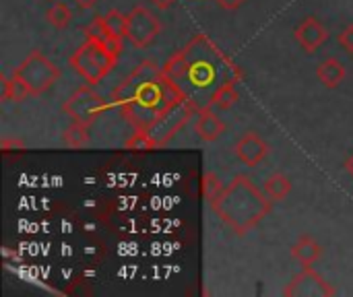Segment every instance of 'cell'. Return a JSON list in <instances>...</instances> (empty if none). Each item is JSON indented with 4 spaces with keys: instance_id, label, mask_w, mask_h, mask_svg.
I'll list each match as a JSON object with an SVG mask.
<instances>
[{
    "instance_id": "cell-1",
    "label": "cell",
    "mask_w": 353,
    "mask_h": 297,
    "mask_svg": "<svg viewBox=\"0 0 353 297\" xmlns=\"http://www.w3.org/2000/svg\"><path fill=\"white\" fill-rule=\"evenodd\" d=\"M188 95L178 81L163 72L153 60L141 62L112 91V101L134 130L149 132L170 112H174Z\"/></svg>"
},
{
    "instance_id": "cell-2",
    "label": "cell",
    "mask_w": 353,
    "mask_h": 297,
    "mask_svg": "<svg viewBox=\"0 0 353 297\" xmlns=\"http://www.w3.org/2000/svg\"><path fill=\"white\" fill-rule=\"evenodd\" d=\"M163 72L172 76L174 81H188L192 87L207 89L215 85V79L219 74L225 76V81L238 83L242 79V70L203 33L194 35L184 50L176 52L165 64Z\"/></svg>"
},
{
    "instance_id": "cell-3",
    "label": "cell",
    "mask_w": 353,
    "mask_h": 297,
    "mask_svg": "<svg viewBox=\"0 0 353 297\" xmlns=\"http://www.w3.org/2000/svg\"><path fill=\"white\" fill-rule=\"evenodd\" d=\"M213 213L236 234L246 236L273 211V201L248 178L236 176L217 198L211 201Z\"/></svg>"
},
{
    "instance_id": "cell-4",
    "label": "cell",
    "mask_w": 353,
    "mask_h": 297,
    "mask_svg": "<svg viewBox=\"0 0 353 297\" xmlns=\"http://www.w3.org/2000/svg\"><path fill=\"white\" fill-rule=\"evenodd\" d=\"M118 56L120 54H116L105 39L87 37L85 43L79 45L77 52L68 58V64L79 76H83L85 83L97 85L112 72L118 62Z\"/></svg>"
},
{
    "instance_id": "cell-5",
    "label": "cell",
    "mask_w": 353,
    "mask_h": 297,
    "mask_svg": "<svg viewBox=\"0 0 353 297\" xmlns=\"http://www.w3.org/2000/svg\"><path fill=\"white\" fill-rule=\"evenodd\" d=\"M12 74L29 87L31 95H41L58 81L60 68L39 50H33L23 58V62L12 70Z\"/></svg>"
},
{
    "instance_id": "cell-6",
    "label": "cell",
    "mask_w": 353,
    "mask_h": 297,
    "mask_svg": "<svg viewBox=\"0 0 353 297\" xmlns=\"http://www.w3.org/2000/svg\"><path fill=\"white\" fill-rule=\"evenodd\" d=\"M105 110H108V101L99 93H95L89 83L74 89L62 105V112L72 122H79L85 126H91Z\"/></svg>"
},
{
    "instance_id": "cell-7",
    "label": "cell",
    "mask_w": 353,
    "mask_h": 297,
    "mask_svg": "<svg viewBox=\"0 0 353 297\" xmlns=\"http://www.w3.org/2000/svg\"><path fill=\"white\" fill-rule=\"evenodd\" d=\"M159 33H161V23L149 8L134 6L130 12H126V39L132 48L145 50L153 45Z\"/></svg>"
},
{
    "instance_id": "cell-8",
    "label": "cell",
    "mask_w": 353,
    "mask_h": 297,
    "mask_svg": "<svg viewBox=\"0 0 353 297\" xmlns=\"http://www.w3.org/2000/svg\"><path fill=\"white\" fill-rule=\"evenodd\" d=\"M199 110H201V107L196 105V101H192V99L188 97V99L182 101L174 112H170L159 124H155V126L149 130V134H151L155 147H163L165 143H170V141L188 124V120H190L194 114H199Z\"/></svg>"
},
{
    "instance_id": "cell-9",
    "label": "cell",
    "mask_w": 353,
    "mask_h": 297,
    "mask_svg": "<svg viewBox=\"0 0 353 297\" xmlns=\"http://www.w3.org/2000/svg\"><path fill=\"white\" fill-rule=\"evenodd\" d=\"M335 294H337L335 287L331 283H327L316 271H312V267L304 269L283 289V296L288 297H331Z\"/></svg>"
},
{
    "instance_id": "cell-10",
    "label": "cell",
    "mask_w": 353,
    "mask_h": 297,
    "mask_svg": "<svg viewBox=\"0 0 353 297\" xmlns=\"http://www.w3.org/2000/svg\"><path fill=\"white\" fill-rule=\"evenodd\" d=\"M234 151L240 163H244L246 167H259L269 155V143L261 139L256 132H244L236 141Z\"/></svg>"
},
{
    "instance_id": "cell-11",
    "label": "cell",
    "mask_w": 353,
    "mask_h": 297,
    "mask_svg": "<svg viewBox=\"0 0 353 297\" xmlns=\"http://www.w3.org/2000/svg\"><path fill=\"white\" fill-rule=\"evenodd\" d=\"M294 37L298 41V45L308 52V54H314L329 37V31L327 27L321 23V19L316 17H306L296 29H294Z\"/></svg>"
},
{
    "instance_id": "cell-12",
    "label": "cell",
    "mask_w": 353,
    "mask_h": 297,
    "mask_svg": "<svg viewBox=\"0 0 353 297\" xmlns=\"http://www.w3.org/2000/svg\"><path fill=\"white\" fill-rule=\"evenodd\" d=\"M99 25H101V37L112 45L116 54H120L122 41L126 39V14L112 8L108 14L99 17Z\"/></svg>"
},
{
    "instance_id": "cell-13",
    "label": "cell",
    "mask_w": 353,
    "mask_h": 297,
    "mask_svg": "<svg viewBox=\"0 0 353 297\" xmlns=\"http://www.w3.org/2000/svg\"><path fill=\"white\" fill-rule=\"evenodd\" d=\"M196 116H199V118H196L194 130H196V134H199L201 141H205V143H215V141L225 132V124H223V120L213 112V107H201Z\"/></svg>"
},
{
    "instance_id": "cell-14",
    "label": "cell",
    "mask_w": 353,
    "mask_h": 297,
    "mask_svg": "<svg viewBox=\"0 0 353 297\" xmlns=\"http://www.w3.org/2000/svg\"><path fill=\"white\" fill-rule=\"evenodd\" d=\"M316 79H319L327 89H335V87H339V85L343 83V79H345V64H343L339 58L331 56V58L323 60V62L316 66Z\"/></svg>"
},
{
    "instance_id": "cell-15",
    "label": "cell",
    "mask_w": 353,
    "mask_h": 297,
    "mask_svg": "<svg viewBox=\"0 0 353 297\" xmlns=\"http://www.w3.org/2000/svg\"><path fill=\"white\" fill-rule=\"evenodd\" d=\"M292 256L304 267V269H310L321 256H323V246L314 240V238H310V236H302L296 244H294V248H292Z\"/></svg>"
},
{
    "instance_id": "cell-16",
    "label": "cell",
    "mask_w": 353,
    "mask_h": 297,
    "mask_svg": "<svg viewBox=\"0 0 353 297\" xmlns=\"http://www.w3.org/2000/svg\"><path fill=\"white\" fill-rule=\"evenodd\" d=\"M240 99L238 91H236V83L228 81V83H221L209 97L207 105L205 107H221V110H230L236 101Z\"/></svg>"
},
{
    "instance_id": "cell-17",
    "label": "cell",
    "mask_w": 353,
    "mask_h": 297,
    "mask_svg": "<svg viewBox=\"0 0 353 297\" xmlns=\"http://www.w3.org/2000/svg\"><path fill=\"white\" fill-rule=\"evenodd\" d=\"M290 192H292V180H290L285 174H281V172L273 174V176L265 182V194H267L273 203L285 201Z\"/></svg>"
},
{
    "instance_id": "cell-18",
    "label": "cell",
    "mask_w": 353,
    "mask_h": 297,
    "mask_svg": "<svg viewBox=\"0 0 353 297\" xmlns=\"http://www.w3.org/2000/svg\"><path fill=\"white\" fill-rule=\"evenodd\" d=\"M62 143L70 149H83L91 143L89 139V126L72 122L64 132H62Z\"/></svg>"
},
{
    "instance_id": "cell-19",
    "label": "cell",
    "mask_w": 353,
    "mask_h": 297,
    "mask_svg": "<svg viewBox=\"0 0 353 297\" xmlns=\"http://www.w3.org/2000/svg\"><path fill=\"white\" fill-rule=\"evenodd\" d=\"M2 101L10 99V101H23L27 97H31L29 87L19 79V76H10V79H2Z\"/></svg>"
},
{
    "instance_id": "cell-20",
    "label": "cell",
    "mask_w": 353,
    "mask_h": 297,
    "mask_svg": "<svg viewBox=\"0 0 353 297\" xmlns=\"http://www.w3.org/2000/svg\"><path fill=\"white\" fill-rule=\"evenodd\" d=\"M46 19H48V23L54 25L56 29H64V27L70 23L72 12H70V8H68L64 2H56V4L46 12Z\"/></svg>"
},
{
    "instance_id": "cell-21",
    "label": "cell",
    "mask_w": 353,
    "mask_h": 297,
    "mask_svg": "<svg viewBox=\"0 0 353 297\" xmlns=\"http://www.w3.org/2000/svg\"><path fill=\"white\" fill-rule=\"evenodd\" d=\"M221 190H223V184H221L219 176H215L213 172H207L203 176V180H201V192H203V196L211 203L213 198L219 196Z\"/></svg>"
},
{
    "instance_id": "cell-22",
    "label": "cell",
    "mask_w": 353,
    "mask_h": 297,
    "mask_svg": "<svg viewBox=\"0 0 353 297\" xmlns=\"http://www.w3.org/2000/svg\"><path fill=\"white\" fill-rule=\"evenodd\" d=\"M126 149H132V151H149V149H157L151 134L145 132V130H134V134L124 143Z\"/></svg>"
},
{
    "instance_id": "cell-23",
    "label": "cell",
    "mask_w": 353,
    "mask_h": 297,
    "mask_svg": "<svg viewBox=\"0 0 353 297\" xmlns=\"http://www.w3.org/2000/svg\"><path fill=\"white\" fill-rule=\"evenodd\" d=\"M339 45L347 52V54H353V23L347 25L341 33H339Z\"/></svg>"
},
{
    "instance_id": "cell-24",
    "label": "cell",
    "mask_w": 353,
    "mask_h": 297,
    "mask_svg": "<svg viewBox=\"0 0 353 297\" xmlns=\"http://www.w3.org/2000/svg\"><path fill=\"white\" fill-rule=\"evenodd\" d=\"M221 8H225V10H238L246 0H215Z\"/></svg>"
},
{
    "instance_id": "cell-25",
    "label": "cell",
    "mask_w": 353,
    "mask_h": 297,
    "mask_svg": "<svg viewBox=\"0 0 353 297\" xmlns=\"http://www.w3.org/2000/svg\"><path fill=\"white\" fill-rule=\"evenodd\" d=\"M174 2H176V0H151V4H153L155 8H159V10H165V8H170Z\"/></svg>"
},
{
    "instance_id": "cell-26",
    "label": "cell",
    "mask_w": 353,
    "mask_h": 297,
    "mask_svg": "<svg viewBox=\"0 0 353 297\" xmlns=\"http://www.w3.org/2000/svg\"><path fill=\"white\" fill-rule=\"evenodd\" d=\"M77 4H79V8H83V10H89V8H93L99 0H74Z\"/></svg>"
},
{
    "instance_id": "cell-27",
    "label": "cell",
    "mask_w": 353,
    "mask_h": 297,
    "mask_svg": "<svg viewBox=\"0 0 353 297\" xmlns=\"http://www.w3.org/2000/svg\"><path fill=\"white\" fill-rule=\"evenodd\" d=\"M345 170H347V174L353 178V153H352V157L345 161Z\"/></svg>"
}]
</instances>
